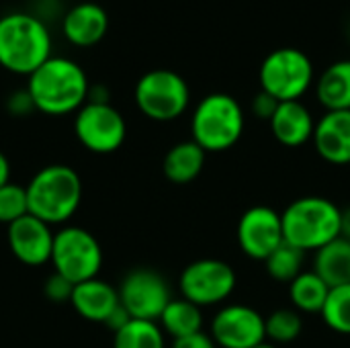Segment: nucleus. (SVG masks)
<instances>
[{"label": "nucleus", "instance_id": "1", "mask_svg": "<svg viewBox=\"0 0 350 348\" xmlns=\"http://www.w3.org/2000/svg\"><path fill=\"white\" fill-rule=\"evenodd\" d=\"M88 76L70 57L51 55L27 80V92L35 111L51 117L78 113L88 101Z\"/></svg>", "mask_w": 350, "mask_h": 348}, {"label": "nucleus", "instance_id": "2", "mask_svg": "<svg viewBox=\"0 0 350 348\" xmlns=\"http://www.w3.org/2000/svg\"><path fill=\"white\" fill-rule=\"evenodd\" d=\"M51 57V33L31 12H6L0 16V66L18 76H31Z\"/></svg>", "mask_w": 350, "mask_h": 348}, {"label": "nucleus", "instance_id": "3", "mask_svg": "<svg viewBox=\"0 0 350 348\" xmlns=\"http://www.w3.org/2000/svg\"><path fill=\"white\" fill-rule=\"evenodd\" d=\"M29 213L49 226L70 222L82 203V178L68 164H49L29 180Z\"/></svg>", "mask_w": 350, "mask_h": 348}, {"label": "nucleus", "instance_id": "4", "mask_svg": "<svg viewBox=\"0 0 350 348\" xmlns=\"http://www.w3.org/2000/svg\"><path fill=\"white\" fill-rule=\"evenodd\" d=\"M340 207L326 197H299L283 213V238L301 252H318L340 238Z\"/></svg>", "mask_w": 350, "mask_h": 348}, {"label": "nucleus", "instance_id": "5", "mask_svg": "<svg viewBox=\"0 0 350 348\" xmlns=\"http://www.w3.org/2000/svg\"><path fill=\"white\" fill-rule=\"evenodd\" d=\"M244 109L226 92H211L199 101L191 117L193 142L207 154L228 152L244 133Z\"/></svg>", "mask_w": 350, "mask_h": 348}, {"label": "nucleus", "instance_id": "6", "mask_svg": "<svg viewBox=\"0 0 350 348\" xmlns=\"http://www.w3.org/2000/svg\"><path fill=\"white\" fill-rule=\"evenodd\" d=\"M53 273L72 285L96 279L103 269V248L96 236L80 226H64L53 236Z\"/></svg>", "mask_w": 350, "mask_h": 348}, {"label": "nucleus", "instance_id": "7", "mask_svg": "<svg viewBox=\"0 0 350 348\" xmlns=\"http://www.w3.org/2000/svg\"><path fill=\"white\" fill-rule=\"evenodd\" d=\"M135 105L142 115L152 121H174L191 103V90L187 80L172 70H150L146 72L133 92Z\"/></svg>", "mask_w": 350, "mask_h": 348}, {"label": "nucleus", "instance_id": "8", "mask_svg": "<svg viewBox=\"0 0 350 348\" xmlns=\"http://www.w3.org/2000/svg\"><path fill=\"white\" fill-rule=\"evenodd\" d=\"M258 80L260 90L269 92L279 103L299 101L314 84V66L301 49L281 47L262 59Z\"/></svg>", "mask_w": 350, "mask_h": 348}, {"label": "nucleus", "instance_id": "9", "mask_svg": "<svg viewBox=\"0 0 350 348\" xmlns=\"http://www.w3.org/2000/svg\"><path fill=\"white\" fill-rule=\"evenodd\" d=\"M238 285L234 267L219 258H199L187 265L178 277L180 297L199 308H213L224 304Z\"/></svg>", "mask_w": 350, "mask_h": 348}, {"label": "nucleus", "instance_id": "10", "mask_svg": "<svg viewBox=\"0 0 350 348\" xmlns=\"http://www.w3.org/2000/svg\"><path fill=\"white\" fill-rule=\"evenodd\" d=\"M76 139L92 154H113L127 137L125 117L111 103H86L74 117Z\"/></svg>", "mask_w": 350, "mask_h": 348}, {"label": "nucleus", "instance_id": "11", "mask_svg": "<svg viewBox=\"0 0 350 348\" xmlns=\"http://www.w3.org/2000/svg\"><path fill=\"white\" fill-rule=\"evenodd\" d=\"M121 308L133 320L158 322L166 306L172 302L168 281L152 269L129 271L117 287Z\"/></svg>", "mask_w": 350, "mask_h": 348}, {"label": "nucleus", "instance_id": "12", "mask_svg": "<svg viewBox=\"0 0 350 348\" xmlns=\"http://www.w3.org/2000/svg\"><path fill=\"white\" fill-rule=\"evenodd\" d=\"M209 334L217 348H254L267 343L265 316L246 304H230L213 316Z\"/></svg>", "mask_w": 350, "mask_h": 348}, {"label": "nucleus", "instance_id": "13", "mask_svg": "<svg viewBox=\"0 0 350 348\" xmlns=\"http://www.w3.org/2000/svg\"><path fill=\"white\" fill-rule=\"evenodd\" d=\"M236 240L248 258L265 263L285 242L281 213L267 205L246 209L238 222Z\"/></svg>", "mask_w": 350, "mask_h": 348}, {"label": "nucleus", "instance_id": "14", "mask_svg": "<svg viewBox=\"0 0 350 348\" xmlns=\"http://www.w3.org/2000/svg\"><path fill=\"white\" fill-rule=\"evenodd\" d=\"M53 236L51 226L31 213L6 226L8 248L12 256L27 267H43L51 260Z\"/></svg>", "mask_w": 350, "mask_h": 348}, {"label": "nucleus", "instance_id": "15", "mask_svg": "<svg viewBox=\"0 0 350 348\" xmlns=\"http://www.w3.org/2000/svg\"><path fill=\"white\" fill-rule=\"evenodd\" d=\"M312 142L324 162L350 164V111H326L316 121Z\"/></svg>", "mask_w": 350, "mask_h": 348}, {"label": "nucleus", "instance_id": "16", "mask_svg": "<svg viewBox=\"0 0 350 348\" xmlns=\"http://www.w3.org/2000/svg\"><path fill=\"white\" fill-rule=\"evenodd\" d=\"M70 306L80 318L96 324H107V320L121 308V302L117 287L96 277L74 285Z\"/></svg>", "mask_w": 350, "mask_h": 348}, {"label": "nucleus", "instance_id": "17", "mask_svg": "<svg viewBox=\"0 0 350 348\" xmlns=\"http://www.w3.org/2000/svg\"><path fill=\"white\" fill-rule=\"evenodd\" d=\"M109 29V14L96 2H80L68 8L62 21L64 37L76 47H92L100 43Z\"/></svg>", "mask_w": 350, "mask_h": 348}, {"label": "nucleus", "instance_id": "18", "mask_svg": "<svg viewBox=\"0 0 350 348\" xmlns=\"http://www.w3.org/2000/svg\"><path fill=\"white\" fill-rule=\"evenodd\" d=\"M275 139L285 148H301L314 137L316 121L301 101L279 103L273 119L269 121Z\"/></svg>", "mask_w": 350, "mask_h": 348}, {"label": "nucleus", "instance_id": "19", "mask_svg": "<svg viewBox=\"0 0 350 348\" xmlns=\"http://www.w3.org/2000/svg\"><path fill=\"white\" fill-rule=\"evenodd\" d=\"M205 160L207 152L199 144L193 139L180 142L166 152L162 160V172L174 185H189L203 172Z\"/></svg>", "mask_w": 350, "mask_h": 348}, {"label": "nucleus", "instance_id": "20", "mask_svg": "<svg viewBox=\"0 0 350 348\" xmlns=\"http://www.w3.org/2000/svg\"><path fill=\"white\" fill-rule=\"evenodd\" d=\"M316 94L326 111H350V59L334 62L322 72Z\"/></svg>", "mask_w": 350, "mask_h": 348}, {"label": "nucleus", "instance_id": "21", "mask_svg": "<svg viewBox=\"0 0 350 348\" xmlns=\"http://www.w3.org/2000/svg\"><path fill=\"white\" fill-rule=\"evenodd\" d=\"M312 271L320 275L330 289L350 283V240L336 238L314 252Z\"/></svg>", "mask_w": 350, "mask_h": 348}, {"label": "nucleus", "instance_id": "22", "mask_svg": "<svg viewBox=\"0 0 350 348\" xmlns=\"http://www.w3.org/2000/svg\"><path fill=\"white\" fill-rule=\"evenodd\" d=\"M203 322H205L203 308L191 304L185 297H176V299L172 297V302L166 306V310L158 320L162 332L172 336V340L203 332Z\"/></svg>", "mask_w": 350, "mask_h": 348}, {"label": "nucleus", "instance_id": "23", "mask_svg": "<svg viewBox=\"0 0 350 348\" xmlns=\"http://www.w3.org/2000/svg\"><path fill=\"white\" fill-rule=\"evenodd\" d=\"M328 293L330 287L314 271H304L295 281L289 283V299L293 310L299 314H320Z\"/></svg>", "mask_w": 350, "mask_h": 348}, {"label": "nucleus", "instance_id": "24", "mask_svg": "<svg viewBox=\"0 0 350 348\" xmlns=\"http://www.w3.org/2000/svg\"><path fill=\"white\" fill-rule=\"evenodd\" d=\"M113 348H166V334L158 322L131 318L113 334Z\"/></svg>", "mask_w": 350, "mask_h": 348}, {"label": "nucleus", "instance_id": "25", "mask_svg": "<svg viewBox=\"0 0 350 348\" xmlns=\"http://www.w3.org/2000/svg\"><path fill=\"white\" fill-rule=\"evenodd\" d=\"M267 340L271 345H289L304 332V318L293 308H279L265 318Z\"/></svg>", "mask_w": 350, "mask_h": 348}, {"label": "nucleus", "instance_id": "26", "mask_svg": "<svg viewBox=\"0 0 350 348\" xmlns=\"http://www.w3.org/2000/svg\"><path fill=\"white\" fill-rule=\"evenodd\" d=\"M304 258H306V252H301L295 246L283 242L265 260V269H267V273H269V277L273 281L289 285L291 281H295L304 273Z\"/></svg>", "mask_w": 350, "mask_h": 348}, {"label": "nucleus", "instance_id": "27", "mask_svg": "<svg viewBox=\"0 0 350 348\" xmlns=\"http://www.w3.org/2000/svg\"><path fill=\"white\" fill-rule=\"evenodd\" d=\"M320 316L332 332L350 336V283L330 289Z\"/></svg>", "mask_w": 350, "mask_h": 348}, {"label": "nucleus", "instance_id": "28", "mask_svg": "<svg viewBox=\"0 0 350 348\" xmlns=\"http://www.w3.org/2000/svg\"><path fill=\"white\" fill-rule=\"evenodd\" d=\"M25 215H29L27 189L14 183L4 185L0 189V224L10 226Z\"/></svg>", "mask_w": 350, "mask_h": 348}, {"label": "nucleus", "instance_id": "29", "mask_svg": "<svg viewBox=\"0 0 350 348\" xmlns=\"http://www.w3.org/2000/svg\"><path fill=\"white\" fill-rule=\"evenodd\" d=\"M72 291H74V285H72L68 279H64L62 275H57V273H53V275L45 281V285H43L45 297H47L49 302H53V304H66V302L70 304Z\"/></svg>", "mask_w": 350, "mask_h": 348}, {"label": "nucleus", "instance_id": "30", "mask_svg": "<svg viewBox=\"0 0 350 348\" xmlns=\"http://www.w3.org/2000/svg\"><path fill=\"white\" fill-rule=\"evenodd\" d=\"M277 107H279V101L275 96H271L269 92H265V90H260L252 98V113L260 121H271L275 111H277Z\"/></svg>", "mask_w": 350, "mask_h": 348}, {"label": "nucleus", "instance_id": "31", "mask_svg": "<svg viewBox=\"0 0 350 348\" xmlns=\"http://www.w3.org/2000/svg\"><path fill=\"white\" fill-rule=\"evenodd\" d=\"M6 109H8V113L14 115V117H25V115H29L31 111H35V105H33V101H31V96H29V92H27V88H25V90H18V92H14V94L8 96Z\"/></svg>", "mask_w": 350, "mask_h": 348}, {"label": "nucleus", "instance_id": "32", "mask_svg": "<svg viewBox=\"0 0 350 348\" xmlns=\"http://www.w3.org/2000/svg\"><path fill=\"white\" fill-rule=\"evenodd\" d=\"M170 348H217V345L213 343L211 334L197 332V334H191V336H183V338L172 340V347Z\"/></svg>", "mask_w": 350, "mask_h": 348}, {"label": "nucleus", "instance_id": "33", "mask_svg": "<svg viewBox=\"0 0 350 348\" xmlns=\"http://www.w3.org/2000/svg\"><path fill=\"white\" fill-rule=\"evenodd\" d=\"M10 183V162L8 158L0 152V189Z\"/></svg>", "mask_w": 350, "mask_h": 348}, {"label": "nucleus", "instance_id": "34", "mask_svg": "<svg viewBox=\"0 0 350 348\" xmlns=\"http://www.w3.org/2000/svg\"><path fill=\"white\" fill-rule=\"evenodd\" d=\"M340 238L350 240V207L340 211Z\"/></svg>", "mask_w": 350, "mask_h": 348}, {"label": "nucleus", "instance_id": "35", "mask_svg": "<svg viewBox=\"0 0 350 348\" xmlns=\"http://www.w3.org/2000/svg\"><path fill=\"white\" fill-rule=\"evenodd\" d=\"M254 348H277V347H275V345H271V343L267 340V343H262V345H258V347H254Z\"/></svg>", "mask_w": 350, "mask_h": 348}]
</instances>
